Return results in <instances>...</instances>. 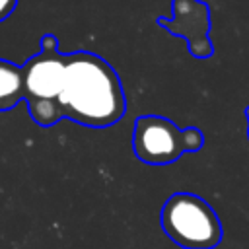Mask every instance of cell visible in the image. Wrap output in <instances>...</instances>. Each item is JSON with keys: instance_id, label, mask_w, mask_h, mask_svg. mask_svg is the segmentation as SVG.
<instances>
[{"instance_id": "7", "label": "cell", "mask_w": 249, "mask_h": 249, "mask_svg": "<svg viewBox=\"0 0 249 249\" xmlns=\"http://www.w3.org/2000/svg\"><path fill=\"white\" fill-rule=\"evenodd\" d=\"M185 130V144H187V154H195L204 146V132L196 126H187Z\"/></svg>"}, {"instance_id": "6", "label": "cell", "mask_w": 249, "mask_h": 249, "mask_svg": "<svg viewBox=\"0 0 249 249\" xmlns=\"http://www.w3.org/2000/svg\"><path fill=\"white\" fill-rule=\"evenodd\" d=\"M23 97V66L0 58V111L16 107Z\"/></svg>"}, {"instance_id": "2", "label": "cell", "mask_w": 249, "mask_h": 249, "mask_svg": "<svg viewBox=\"0 0 249 249\" xmlns=\"http://www.w3.org/2000/svg\"><path fill=\"white\" fill-rule=\"evenodd\" d=\"M160 224L163 233L181 249H214L224 237L216 210L195 193L167 196L160 212Z\"/></svg>"}, {"instance_id": "8", "label": "cell", "mask_w": 249, "mask_h": 249, "mask_svg": "<svg viewBox=\"0 0 249 249\" xmlns=\"http://www.w3.org/2000/svg\"><path fill=\"white\" fill-rule=\"evenodd\" d=\"M18 6V0H0V21H4Z\"/></svg>"}, {"instance_id": "4", "label": "cell", "mask_w": 249, "mask_h": 249, "mask_svg": "<svg viewBox=\"0 0 249 249\" xmlns=\"http://www.w3.org/2000/svg\"><path fill=\"white\" fill-rule=\"evenodd\" d=\"M66 54L58 51V39L53 33L41 37V51L23 64L25 101H56L64 84Z\"/></svg>"}, {"instance_id": "5", "label": "cell", "mask_w": 249, "mask_h": 249, "mask_svg": "<svg viewBox=\"0 0 249 249\" xmlns=\"http://www.w3.org/2000/svg\"><path fill=\"white\" fill-rule=\"evenodd\" d=\"M173 16L158 18L156 23L167 33L181 37L189 45V53L195 58H210L214 53L210 41V8L198 0H173Z\"/></svg>"}, {"instance_id": "3", "label": "cell", "mask_w": 249, "mask_h": 249, "mask_svg": "<svg viewBox=\"0 0 249 249\" xmlns=\"http://www.w3.org/2000/svg\"><path fill=\"white\" fill-rule=\"evenodd\" d=\"M132 150L146 165H169L187 154L185 130L161 115H142L134 121Z\"/></svg>"}, {"instance_id": "9", "label": "cell", "mask_w": 249, "mask_h": 249, "mask_svg": "<svg viewBox=\"0 0 249 249\" xmlns=\"http://www.w3.org/2000/svg\"><path fill=\"white\" fill-rule=\"evenodd\" d=\"M245 119H247V138H249V105L245 107Z\"/></svg>"}, {"instance_id": "1", "label": "cell", "mask_w": 249, "mask_h": 249, "mask_svg": "<svg viewBox=\"0 0 249 249\" xmlns=\"http://www.w3.org/2000/svg\"><path fill=\"white\" fill-rule=\"evenodd\" d=\"M62 119L82 126L107 128L126 113V97L115 68L95 53L66 54V72L56 97Z\"/></svg>"}]
</instances>
